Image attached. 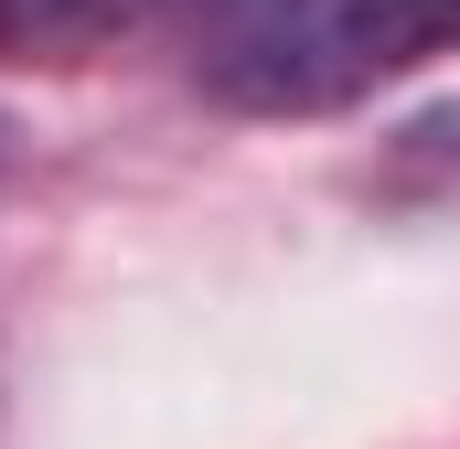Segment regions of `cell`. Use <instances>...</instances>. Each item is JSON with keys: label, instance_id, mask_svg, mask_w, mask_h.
I'll return each instance as SVG.
<instances>
[{"label": "cell", "instance_id": "obj_1", "mask_svg": "<svg viewBox=\"0 0 460 449\" xmlns=\"http://www.w3.org/2000/svg\"><path fill=\"white\" fill-rule=\"evenodd\" d=\"M460 43V0H226L204 86L246 118H332Z\"/></svg>", "mask_w": 460, "mask_h": 449}, {"label": "cell", "instance_id": "obj_2", "mask_svg": "<svg viewBox=\"0 0 460 449\" xmlns=\"http://www.w3.org/2000/svg\"><path fill=\"white\" fill-rule=\"evenodd\" d=\"M182 0H0V54L11 65H86L128 32H150Z\"/></svg>", "mask_w": 460, "mask_h": 449}]
</instances>
